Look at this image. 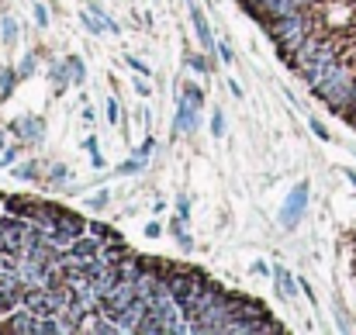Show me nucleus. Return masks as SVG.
I'll list each match as a JSON object with an SVG mask.
<instances>
[{
    "label": "nucleus",
    "mask_w": 356,
    "mask_h": 335,
    "mask_svg": "<svg viewBox=\"0 0 356 335\" xmlns=\"http://www.w3.org/2000/svg\"><path fill=\"white\" fill-rule=\"evenodd\" d=\"M31 70H35V56H24L21 66H17V73H21V76H31Z\"/></svg>",
    "instance_id": "cd10ccee"
},
{
    "label": "nucleus",
    "mask_w": 356,
    "mask_h": 335,
    "mask_svg": "<svg viewBox=\"0 0 356 335\" xmlns=\"http://www.w3.org/2000/svg\"><path fill=\"white\" fill-rule=\"evenodd\" d=\"M312 131H315V135H318V138H329V131H325V124H318V121H315V117H312Z\"/></svg>",
    "instance_id": "f704fd0d"
},
{
    "label": "nucleus",
    "mask_w": 356,
    "mask_h": 335,
    "mask_svg": "<svg viewBox=\"0 0 356 335\" xmlns=\"http://www.w3.org/2000/svg\"><path fill=\"white\" fill-rule=\"evenodd\" d=\"M353 87H356V70L350 63H339V66L315 87V94L336 114H350V108H353Z\"/></svg>",
    "instance_id": "f03ea898"
},
{
    "label": "nucleus",
    "mask_w": 356,
    "mask_h": 335,
    "mask_svg": "<svg viewBox=\"0 0 356 335\" xmlns=\"http://www.w3.org/2000/svg\"><path fill=\"white\" fill-rule=\"evenodd\" d=\"M177 211H180V218H187V215H191V208H187V201H184V197L177 201Z\"/></svg>",
    "instance_id": "e433bc0d"
},
{
    "label": "nucleus",
    "mask_w": 356,
    "mask_h": 335,
    "mask_svg": "<svg viewBox=\"0 0 356 335\" xmlns=\"http://www.w3.org/2000/svg\"><path fill=\"white\" fill-rule=\"evenodd\" d=\"M35 21H38L42 28L49 24V14H45V7H42V3H35Z\"/></svg>",
    "instance_id": "2f4dec72"
},
{
    "label": "nucleus",
    "mask_w": 356,
    "mask_h": 335,
    "mask_svg": "<svg viewBox=\"0 0 356 335\" xmlns=\"http://www.w3.org/2000/svg\"><path fill=\"white\" fill-rule=\"evenodd\" d=\"M118 273H121V280H131V284H135V277L142 273V256L128 252V256L118 263Z\"/></svg>",
    "instance_id": "4468645a"
},
{
    "label": "nucleus",
    "mask_w": 356,
    "mask_h": 335,
    "mask_svg": "<svg viewBox=\"0 0 356 335\" xmlns=\"http://www.w3.org/2000/svg\"><path fill=\"white\" fill-rule=\"evenodd\" d=\"M218 56H222V63H229V66H232V49H229L225 42L218 45Z\"/></svg>",
    "instance_id": "72a5a7b5"
},
{
    "label": "nucleus",
    "mask_w": 356,
    "mask_h": 335,
    "mask_svg": "<svg viewBox=\"0 0 356 335\" xmlns=\"http://www.w3.org/2000/svg\"><path fill=\"white\" fill-rule=\"evenodd\" d=\"M149 152H152V138H145V142L135 149V159H138V163H145V159H149Z\"/></svg>",
    "instance_id": "bb28decb"
},
{
    "label": "nucleus",
    "mask_w": 356,
    "mask_h": 335,
    "mask_svg": "<svg viewBox=\"0 0 356 335\" xmlns=\"http://www.w3.org/2000/svg\"><path fill=\"white\" fill-rule=\"evenodd\" d=\"M135 90H138V94H142V97H149V94H152V90H149V83H142V80H138V83H135Z\"/></svg>",
    "instance_id": "58836bf2"
},
{
    "label": "nucleus",
    "mask_w": 356,
    "mask_h": 335,
    "mask_svg": "<svg viewBox=\"0 0 356 335\" xmlns=\"http://www.w3.org/2000/svg\"><path fill=\"white\" fill-rule=\"evenodd\" d=\"M305 208H308V187L301 183V187L291 190V197H287V204H284V211H280L284 228H294V224L301 222V218H305Z\"/></svg>",
    "instance_id": "6e6552de"
},
{
    "label": "nucleus",
    "mask_w": 356,
    "mask_h": 335,
    "mask_svg": "<svg viewBox=\"0 0 356 335\" xmlns=\"http://www.w3.org/2000/svg\"><path fill=\"white\" fill-rule=\"evenodd\" d=\"M135 301H138V291H135V284H131V280H121L118 287L111 291V297L104 301V315H108V318H118L121 311H124V308H131Z\"/></svg>",
    "instance_id": "0eeeda50"
},
{
    "label": "nucleus",
    "mask_w": 356,
    "mask_h": 335,
    "mask_svg": "<svg viewBox=\"0 0 356 335\" xmlns=\"http://www.w3.org/2000/svg\"><path fill=\"white\" fill-rule=\"evenodd\" d=\"M339 63H343V59H339V49H336L332 42H322L318 56H315V59L305 66V73H301V76H305V83L315 90V87H318V83H322V80H325V76H329V73L339 66Z\"/></svg>",
    "instance_id": "7ed1b4c3"
},
{
    "label": "nucleus",
    "mask_w": 356,
    "mask_h": 335,
    "mask_svg": "<svg viewBox=\"0 0 356 335\" xmlns=\"http://www.w3.org/2000/svg\"><path fill=\"white\" fill-rule=\"evenodd\" d=\"M0 149H3V135H0Z\"/></svg>",
    "instance_id": "79ce46f5"
},
{
    "label": "nucleus",
    "mask_w": 356,
    "mask_h": 335,
    "mask_svg": "<svg viewBox=\"0 0 356 335\" xmlns=\"http://www.w3.org/2000/svg\"><path fill=\"white\" fill-rule=\"evenodd\" d=\"M318 49H322V42H318L315 35H308V38H305V42H301L294 52H291V66H294L298 73H305V66H308V63L318 56Z\"/></svg>",
    "instance_id": "9d476101"
},
{
    "label": "nucleus",
    "mask_w": 356,
    "mask_h": 335,
    "mask_svg": "<svg viewBox=\"0 0 356 335\" xmlns=\"http://www.w3.org/2000/svg\"><path fill=\"white\" fill-rule=\"evenodd\" d=\"M38 322H42V318L21 304V308H14V311H10V315L0 322V332H10V335H38Z\"/></svg>",
    "instance_id": "423d86ee"
},
{
    "label": "nucleus",
    "mask_w": 356,
    "mask_h": 335,
    "mask_svg": "<svg viewBox=\"0 0 356 335\" xmlns=\"http://www.w3.org/2000/svg\"><path fill=\"white\" fill-rule=\"evenodd\" d=\"M128 252H131V249H128V245H124L121 238H111V242H104V245H101L97 259H101L104 266H118V263L124 259V256H128Z\"/></svg>",
    "instance_id": "ddd939ff"
},
{
    "label": "nucleus",
    "mask_w": 356,
    "mask_h": 335,
    "mask_svg": "<svg viewBox=\"0 0 356 335\" xmlns=\"http://www.w3.org/2000/svg\"><path fill=\"white\" fill-rule=\"evenodd\" d=\"M66 63H70V73H73V80L80 83V80L87 76V70H83V59H80V56H70Z\"/></svg>",
    "instance_id": "412c9836"
},
{
    "label": "nucleus",
    "mask_w": 356,
    "mask_h": 335,
    "mask_svg": "<svg viewBox=\"0 0 356 335\" xmlns=\"http://www.w3.org/2000/svg\"><path fill=\"white\" fill-rule=\"evenodd\" d=\"M87 218H80L76 211H66V208H56V245L59 249H66L73 238H80V235H87Z\"/></svg>",
    "instance_id": "20e7f679"
},
{
    "label": "nucleus",
    "mask_w": 356,
    "mask_h": 335,
    "mask_svg": "<svg viewBox=\"0 0 356 335\" xmlns=\"http://www.w3.org/2000/svg\"><path fill=\"white\" fill-rule=\"evenodd\" d=\"M191 17H194V31H197V38H201V49H204V52H211V49H215V35H211V24H208L204 10L191 3Z\"/></svg>",
    "instance_id": "f8f14e48"
},
{
    "label": "nucleus",
    "mask_w": 356,
    "mask_h": 335,
    "mask_svg": "<svg viewBox=\"0 0 356 335\" xmlns=\"http://www.w3.org/2000/svg\"><path fill=\"white\" fill-rule=\"evenodd\" d=\"M184 101H187L191 108H201V104H204V94H201L197 87H187V90H184Z\"/></svg>",
    "instance_id": "5701e85b"
},
{
    "label": "nucleus",
    "mask_w": 356,
    "mask_h": 335,
    "mask_svg": "<svg viewBox=\"0 0 356 335\" xmlns=\"http://www.w3.org/2000/svg\"><path fill=\"white\" fill-rule=\"evenodd\" d=\"M170 231H173V235H177V242H180V245H184V249H191V245H194V242H191V235H187V231H184V224H180V222H173V224H170Z\"/></svg>",
    "instance_id": "b1692460"
},
{
    "label": "nucleus",
    "mask_w": 356,
    "mask_h": 335,
    "mask_svg": "<svg viewBox=\"0 0 356 335\" xmlns=\"http://www.w3.org/2000/svg\"><path fill=\"white\" fill-rule=\"evenodd\" d=\"M66 177H70V170H66V166H56V170L49 173V183H63Z\"/></svg>",
    "instance_id": "c756f323"
},
{
    "label": "nucleus",
    "mask_w": 356,
    "mask_h": 335,
    "mask_svg": "<svg viewBox=\"0 0 356 335\" xmlns=\"http://www.w3.org/2000/svg\"><path fill=\"white\" fill-rule=\"evenodd\" d=\"M194 128H197V108H191V104L180 97V104H177V117H173V131L191 135Z\"/></svg>",
    "instance_id": "9b49d317"
},
{
    "label": "nucleus",
    "mask_w": 356,
    "mask_h": 335,
    "mask_svg": "<svg viewBox=\"0 0 356 335\" xmlns=\"http://www.w3.org/2000/svg\"><path fill=\"white\" fill-rule=\"evenodd\" d=\"M104 204H108V194H97V197L90 201V208H104Z\"/></svg>",
    "instance_id": "c9c22d12"
},
{
    "label": "nucleus",
    "mask_w": 356,
    "mask_h": 335,
    "mask_svg": "<svg viewBox=\"0 0 356 335\" xmlns=\"http://www.w3.org/2000/svg\"><path fill=\"white\" fill-rule=\"evenodd\" d=\"M128 66H131L135 73H149V66H145L142 59H135V56H128Z\"/></svg>",
    "instance_id": "473e14b6"
},
{
    "label": "nucleus",
    "mask_w": 356,
    "mask_h": 335,
    "mask_svg": "<svg viewBox=\"0 0 356 335\" xmlns=\"http://www.w3.org/2000/svg\"><path fill=\"white\" fill-rule=\"evenodd\" d=\"M273 277H277V287H280V294H284V297H294V294H298V280H294L284 266H277V270H273Z\"/></svg>",
    "instance_id": "dca6fc26"
},
{
    "label": "nucleus",
    "mask_w": 356,
    "mask_h": 335,
    "mask_svg": "<svg viewBox=\"0 0 356 335\" xmlns=\"http://www.w3.org/2000/svg\"><path fill=\"white\" fill-rule=\"evenodd\" d=\"M17 173H21V177H35V173H38V166H21Z\"/></svg>",
    "instance_id": "ea45409f"
},
{
    "label": "nucleus",
    "mask_w": 356,
    "mask_h": 335,
    "mask_svg": "<svg viewBox=\"0 0 356 335\" xmlns=\"http://www.w3.org/2000/svg\"><path fill=\"white\" fill-rule=\"evenodd\" d=\"M145 235H149V238H156V235H159V224L149 222V224H145Z\"/></svg>",
    "instance_id": "4c0bfd02"
},
{
    "label": "nucleus",
    "mask_w": 356,
    "mask_h": 335,
    "mask_svg": "<svg viewBox=\"0 0 356 335\" xmlns=\"http://www.w3.org/2000/svg\"><path fill=\"white\" fill-rule=\"evenodd\" d=\"M270 38L277 42V56L284 63H291V52L312 35V14L301 10V14H291V17H277V21H263Z\"/></svg>",
    "instance_id": "f257e3e1"
},
{
    "label": "nucleus",
    "mask_w": 356,
    "mask_h": 335,
    "mask_svg": "<svg viewBox=\"0 0 356 335\" xmlns=\"http://www.w3.org/2000/svg\"><path fill=\"white\" fill-rule=\"evenodd\" d=\"M17 76H21V73H14V70H7V73L0 76V97H3V101L10 97V90H14V80H17Z\"/></svg>",
    "instance_id": "aec40b11"
},
{
    "label": "nucleus",
    "mask_w": 356,
    "mask_h": 335,
    "mask_svg": "<svg viewBox=\"0 0 356 335\" xmlns=\"http://www.w3.org/2000/svg\"><path fill=\"white\" fill-rule=\"evenodd\" d=\"M187 66H191L194 73H204V70H208V59H204V56H187Z\"/></svg>",
    "instance_id": "393cba45"
},
{
    "label": "nucleus",
    "mask_w": 356,
    "mask_h": 335,
    "mask_svg": "<svg viewBox=\"0 0 356 335\" xmlns=\"http://www.w3.org/2000/svg\"><path fill=\"white\" fill-rule=\"evenodd\" d=\"M280 332H284V325H280V322H273L270 315L256 322V335H280Z\"/></svg>",
    "instance_id": "a211bd4d"
},
{
    "label": "nucleus",
    "mask_w": 356,
    "mask_h": 335,
    "mask_svg": "<svg viewBox=\"0 0 356 335\" xmlns=\"http://www.w3.org/2000/svg\"><path fill=\"white\" fill-rule=\"evenodd\" d=\"M42 124H45L42 117H21V121L14 124V131H21V135H28V138H42V135H45Z\"/></svg>",
    "instance_id": "2eb2a0df"
},
{
    "label": "nucleus",
    "mask_w": 356,
    "mask_h": 335,
    "mask_svg": "<svg viewBox=\"0 0 356 335\" xmlns=\"http://www.w3.org/2000/svg\"><path fill=\"white\" fill-rule=\"evenodd\" d=\"M343 173H346V180H350V183L356 187V170H343Z\"/></svg>",
    "instance_id": "a19ab883"
},
{
    "label": "nucleus",
    "mask_w": 356,
    "mask_h": 335,
    "mask_svg": "<svg viewBox=\"0 0 356 335\" xmlns=\"http://www.w3.org/2000/svg\"><path fill=\"white\" fill-rule=\"evenodd\" d=\"M83 149H87L90 156H94V166H101V156H97V138H94V135H90V138L83 142Z\"/></svg>",
    "instance_id": "c85d7f7f"
},
{
    "label": "nucleus",
    "mask_w": 356,
    "mask_h": 335,
    "mask_svg": "<svg viewBox=\"0 0 356 335\" xmlns=\"http://www.w3.org/2000/svg\"><path fill=\"white\" fill-rule=\"evenodd\" d=\"M14 38H17V24H14V17L7 14V17H3V42L14 45Z\"/></svg>",
    "instance_id": "4be33fe9"
},
{
    "label": "nucleus",
    "mask_w": 356,
    "mask_h": 335,
    "mask_svg": "<svg viewBox=\"0 0 356 335\" xmlns=\"http://www.w3.org/2000/svg\"><path fill=\"white\" fill-rule=\"evenodd\" d=\"M87 231H90V235H97L101 242H111V238H118V231H115L111 224H104V222H90V224H87Z\"/></svg>",
    "instance_id": "f3484780"
},
{
    "label": "nucleus",
    "mask_w": 356,
    "mask_h": 335,
    "mask_svg": "<svg viewBox=\"0 0 356 335\" xmlns=\"http://www.w3.org/2000/svg\"><path fill=\"white\" fill-rule=\"evenodd\" d=\"M21 304H24V284L17 280L14 270H0V315H10Z\"/></svg>",
    "instance_id": "39448f33"
},
{
    "label": "nucleus",
    "mask_w": 356,
    "mask_h": 335,
    "mask_svg": "<svg viewBox=\"0 0 356 335\" xmlns=\"http://www.w3.org/2000/svg\"><path fill=\"white\" fill-rule=\"evenodd\" d=\"M145 315H149V304H145V301L138 297V301H135L131 308H124V311H121L115 322H118L121 332H138V329H142V322H145Z\"/></svg>",
    "instance_id": "1a4fd4ad"
},
{
    "label": "nucleus",
    "mask_w": 356,
    "mask_h": 335,
    "mask_svg": "<svg viewBox=\"0 0 356 335\" xmlns=\"http://www.w3.org/2000/svg\"><path fill=\"white\" fill-rule=\"evenodd\" d=\"M108 117H111V124H118L121 111H118V101H115V97H108Z\"/></svg>",
    "instance_id": "7c9ffc66"
},
{
    "label": "nucleus",
    "mask_w": 356,
    "mask_h": 335,
    "mask_svg": "<svg viewBox=\"0 0 356 335\" xmlns=\"http://www.w3.org/2000/svg\"><path fill=\"white\" fill-rule=\"evenodd\" d=\"M211 131H215L218 138L225 135V117H222V111H215V114H211Z\"/></svg>",
    "instance_id": "a878e982"
},
{
    "label": "nucleus",
    "mask_w": 356,
    "mask_h": 335,
    "mask_svg": "<svg viewBox=\"0 0 356 335\" xmlns=\"http://www.w3.org/2000/svg\"><path fill=\"white\" fill-rule=\"evenodd\" d=\"M66 66H70V63H66ZM66 66H63V63H56V66H52V83H56V87H66V83L73 80V73H70Z\"/></svg>",
    "instance_id": "6ab92c4d"
}]
</instances>
